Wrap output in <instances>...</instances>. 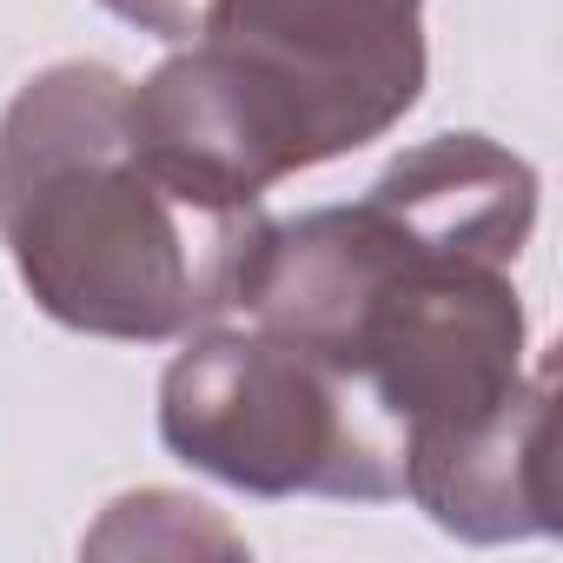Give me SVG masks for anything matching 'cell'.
Instances as JSON below:
<instances>
[{"label": "cell", "instance_id": "277c9868", "mask_svg": "<svg viewBox=\"0 0 563 563\" xmlns=\"http://www.w3.org/2000/svg\"><path fill=\"white\" fill-rule=\"evenodd\" d=\"M159 438L179 464L252 497H405V438L378 398L252 319L186 332L159 378Z\"/></svg>", "mask_w": 563, "mask_h": 563}, {"label": "cell", "instance_id": "52a82bcc", "mask_svg": "<svg viewBox=\"0 0 563 563\" xmlns=\"http://www.w3.org/2000/svg\"><path fill=\"white\" fill-rule=\"evenodd\" d=\"M100 8L113 14V21H126V27H140V34H153V41H173V47H186L206 21H212V8L219 0H100Z\"/></svg>", "mask_w": 563, "mask_h": 563}, {"label": "cell", "instance_id": "7a4b0ae2", "mask_svg": "<svg viewBox=\"0 0 563 563\" xmlns=\"http://www.w3.org/2000/svg\"><path fill=\"white\" fill-rule=\"evenodd\" d=\"M126 100L133 87L100 60H60L8 100L0 245L67 332L166 345L225 319L258 212L179 199L140 153Z\"/></svg>", "mask_w": 563, "mask_h": 563}, {"label": "cell", "instance_id": "5b68a950", "mask_svg": "<svg viewBox=\"0 0 563 563\" xmlns=\"http://www.w3.org/2000/svg\"><path fill=\"white\" fill-rule=\"evenodd\" d=\"M405 497L464 543H517L556 530V365L543 358L517 398L405 457Z\"/></svg>", "mask_w": 563, "mask_h": 563}, {"label": "cell", "instance_id": "6da1fadb", "mask_svg": "<svg viewBox=\"0 0 563 563\" xmlns=\"http://www.w3.org/2000/svg\"><path fill=\"white\" fill-rule=\"evenodd\" d=\"M530 232L537 173L484 133H444L398 153L352 206L258 219L225 319L325 352L378 398L411 457L504 411L530 378L510 286Z\"/></svg>", "mask_w": 563, "mask_h": 563}, {"label": "cell", "instance_id": "3957f363", "mask_svg": "<svg viewBox=\"0 0 563 563\" xmlns=\"http://www.w3.org/2000/svg\"><path fill=\"white\" fill-rule=\"evenodd\" d=\"M424 93V0H219L133 87V140L206 212L385 140Z\"/></svg>", "mask_w": 563, "mask_h": 563}, {"label": "cell", "instance_id": "8992f818", "mask_svg": "<svg viewBox=\"0 0 563 563\" xmlns=\"http://www.w3.org/2000/svg\"><path fill=\"white\" fill-rule=\"evenodd\" d=\"M87 550H239V537L179 490H140L107 510Z\"/></svg>", "mask_w": 563, "mask_h": 563}]
</instances>
